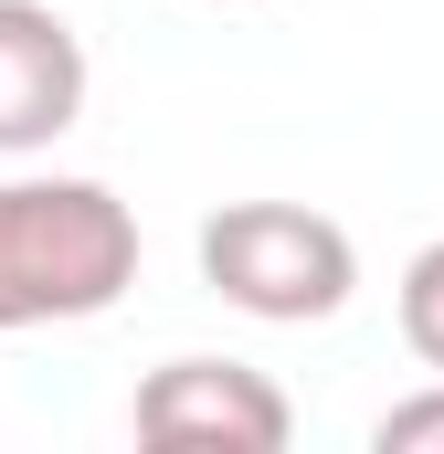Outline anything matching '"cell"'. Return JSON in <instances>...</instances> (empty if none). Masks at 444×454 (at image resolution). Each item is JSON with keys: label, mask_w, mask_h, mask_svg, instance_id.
Here are the masks:
<instances>
[{"label": "cell", "mask_w": 444, "mask_h": 454, "mask_svg": "<svg viewBox=\"0 0 444 454\" xmlns=\"http://www.w3.org/2000/svg\"><path fill=\"white\" fill-rule=\"evenodd\" d=\"M138 286V212L107 180H0V339L107 317Z\"/></svg>", "instance_id": "1"}, {"label": "cell", "mask_w": 444, "mask_h": 454, "mask_svg": "<svg viewBox=\"0 0 444 454\" xmlns=\"http://www.w3.org/2000/svg\"><path fill=\"white\" fill-rule=\"evenodd\" d=\"M85 116V43L53 0H0V159L53 148Z\"/></svg>", "instance_id": "4"}, {"label": "cell", "mask_w": 444, "mask_h": 454, "mask_svg": "<svg viewBox=\"0 0 444 454\" xmlns=\"http://www.w3.org/2000/svg\"><path fill=\"white\" fill-rule=\"evenodd\" d=\"M402 348L444 370V243H424L413 264H402Z\"/></svg>", "instance_id": "5"}, {"label": "cell", "mask_w": 444, "mask_h": 454, "mask_svg": "<svg viewBox=\"0 0 444 454\" xmlns=\"http://www.w3.org/2000/svg\"><path fill=\"white\" fill-rule=\"evenodd\" d=\"M127 423L159 454H286V434H297L286 391L243 359H159L138 380Z\"/></svg>", "instance_id": "3"}, {"label": "cell", "mask_w": 444, "mask_h": 454, "mask_svg": "<svg viewBox=\"0 0 444 454\" xmlns=\"http://www.w3.org/2000/svg\"><path fill=\"white\" fill-rule=\"evenodd\" d=\"M202 286L265 328H318L360 296V243L307 201H222L202 223Z\"/></svg>", "instance_id": "2"}, {"label": "cell", "mask_w": 444, "mask_h": 454, "mask_svg": "<svg viewBox=\"0 0 444 454\" xmlns=\"http://www.w3.org/2000/svg\"><path fill=\"white\" fill-rule=\"evenodd\" d=\"M370 454H444V380L413 391V402H392V412L370 423Z\"/></svg>", "instance_id": "6"}]
</instances>
